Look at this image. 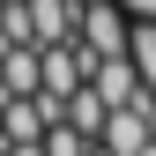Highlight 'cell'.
I'll list each match as a JSON object with an SVG mask.
<instances>
[{
    "instance_id": "1",
    "label": "cell",
    "mask_w": 156,
    "mask_h": 156,
    "mask_svg": "<svg viewBox=\"0 0 156 156\" xmlns=\"http://www.w3.org/2000/svg\"><path fill=\"white\" fill-rule=\"evenodd\" d=\"M82 45L97 52V60H126L134 52V15L119 8V0H89L82 8Z\"/></svg>"
},
{
    "instance_id": "2",
    "label": "cell",
    "mask_w": 156,
    "mask_h": 156,
    "mask_svg": "<svg viewBox=\"0 0 156 156\" xmlns=\"http://www.w3.org/2000/svg\"><path fill=\"white\" fill-rule=\"evenodd\" d=\"M149 141H156V97H141V104H126V112H112L97 149H104V156H141Z\"/></svg>"
},
{
    "instance_id": "3",
    "label": "cell",
    "mask_w": 156,
    "mask_h": 156,
    "mask_svg": "<svg viewBox=\"0 0 156 156\" xmlns=\"http://www.w3.org/2000/svg\"><path fill=\"white\" fill-rule=\"evenodd\" d=\"M0 97H45V60H37V45H8L0 52Z\"/></svg>"
},
{
    "instance_id": "4",
    "label": "cell",
    "mask_w": 156,
    "mask_h": 156,
    "mask_svg": "<svg viewBox=\"0 0 156 156\" xmlns=\"http://www.w3.org/2000/svg\"><path fill=\"white\" fill-rule=\"evenodd\" d=\"M89 89L104 97L112 112H126V104H141V97H149V89H141V67H134V52H126V60H97Z\"/></svg>"
},
{
    "instance_id": "5",
    "label": "cell",
    "mask_w": 156,
    "mask_h": 156,
    "mask_svg": "<svg viewBox=\"0 0 156 156\" xmlns=\"http://www.w3.org/2000/svg\"><path fill=\"white\" fill-rule=\"evenodd\" d=\"M104 119H112V104H104V97H97V89H74V97H67V119H60V126H74L82 141H104Z\"/></svg>"
},
{
    "instance_id": "6",
    "label": "cell",
    "mask_w": 156,
    "mask_h": 156,
    "mask_svg": "<svg viewBox=\"0 0 156 156\" xmlns=\"http://www.w3.org/2000/svg\"><path fill=\"white\" fill-rule=\"evenodd\" d=\"M8 45H37V15H30V0H8L0 8V52Z\"/></svg>"
},
{
    "instance_id": "7",
    "label": "cell",
    "mask_w": 156,
    "mask_h": 156,
    "mask_svg": "<svg viewBox=\"0 0 156 156\" xmlns=\"http://www.w3.org/2000/svg\"><path fill=\"white\" fill-rule=\"evenodd\" d=\"M134 67H141V89L156 97V23L134 15Z\"/></svg>"
},
{
    "instance_id": "8",
    "label": "cell",
    "mask_w": 156,
    "mask_h": 156,
    "mask_svg": "<svg viewBox=\"0 0 156 156\" xmlns=\"http://www.w3.org/2000/svg\"><path fill=\"white\" fill-rule=\"evenodd\" d=\"M119 8H141V23H156V0H119Z\"/></svg>"
},
{
    "instance_id": "9",
    "label": "cell",
    "mask_w": 156,
    "mask_h": 156,
    "mask_svg": "<svg viewBox=\"0 0 156 156\" xmlns=\"http://www.w3.org/2000/svg\"><path fill=\"white\" fill-rule=\"evenodd\" d=\"M8 156H45V141H30V149H8Z\"/></svg>"
},
{
    "instance_id": "10",
    "label": "cell",
    "mask_w": 156,
    "mask_h": 156,
    "mask_svg": "<svg viewBox=\"0 0 156 156\" xmlns=\"http://www.w3.org/2000/svg\"><path fill=\"white\" fill-rule=\"evenodd\" d=\"M141 156H156V141H149V149H141Z\"/></svg>"
},
{
    "instance_id": "11",
    "label": "cell",
    "mask_w": 156,
    "mask_h": 156,
    "mask_svg": "<svg viewBox=\"0 0 156 156\" xmlns=\"http://www.w3.org/2000/svg\"><path fill=\"white\" fill-rule=\"evenodd\" d=\"M74 8H89V0H74Z\"/></svg>"
},
{
    "instance_id": "12",
    "label": "cell",
    "mask_w": 156,
    "mask_h": 156,
    "mask_svg": "<svg viewBox=\"0 0 156 156\" xmlns=\"http://www.w3.org/2000/svg\"><path fill=\"white\" fill-rule=\"evenodd\" d=\"M0 8H8V0H0Z\"/></svg>"
}]
</instances>
